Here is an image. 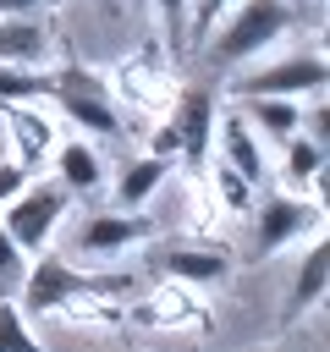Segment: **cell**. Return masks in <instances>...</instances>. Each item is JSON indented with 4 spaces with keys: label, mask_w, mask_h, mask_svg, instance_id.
<instances>
[{
    "label": "cell",
    "mask_w": 330,
    "mask_h": 352,
    "mask_svg": "<svg viewBox=\"0 0 330 352\" xmlns=\"http://www.w3.org/2000/svg\"><path fill=\"white\" fill-rule=\"evenodd\" d=\"M148 231H154V220H143L138 209H110L82 226V253H121V248L143 242Z\"/></svg>",
    "instance_id": "10"
},
{
    "label": "cell",
    "mask_w": 330,
    "mask_h": 352,
    "mask_svg": "<svg viewBox=\"0 0 330 352\" xmlns=\"http://www.w3.org/2000/svg\"><path fill=\"white\" fill-rule=\"evenodd\" d=\"M236 116H242L253 132H264L270 143H286V138H297V132H302V110H297V99L253 94V99H236Z\"/></svg>",
    "instance_id": "11"
},
{
    "label": "cell",
    "mask_w": 330,
    "mask_h": 352,
    "mask_svg": "<svg viewBox=\"0 0 330 352\" xmlns=\"http://www.w3.org/2000/svg\"><path fill=\"white\" fill-rule=\"evenodd\" d=\"M314 226H319V204L292 198V192H275V198H264V209H258L253 242H258V253H275V248H286L292 236H308Z\"/></svg>",
    "instance_id": "7"
},
{
    "label": "cell",
    "mask_w": 330,
    "mask_h": 352,
    "mask_svg": "<svg viewBox=\"0 0 330 352\" xmlns=\"http://www.w3.org/2000/svg\"><path fill=\"white\" fill-rule=\"evenodd\" d=\"M22 187H28V170H22L16 160H0V209H6V204H11Z\"/></svg>",
    "instance_id": "25"
},
{
    "label": "cell",
    "mask_w": 330,
    "mask_h": 352,
    "mask_svg": "<svg viewBox=\"0 0 330 352\" xmlns=\"http://www.w3.org/2000/svg\"><path fill=\"white\" fill-rule=\"evenodd\" d=\"M160 270L170 280H187V286H214L231 275V253L226 248H198V242H176L160 253Z\"/></svg>",
    "instance_id": "8"
},
{
    "label": "cell",
    "mask_w": 330,
    "mask_h": 352,
    "mask_svg": "<svg viewBox=\"0 0 330 352\" xmlns=\"http://www.w3.org/2000/svg\"><path fill=\"white\" fill-rule=\"evenodd\" d=\"M38 6H55V0H0V16H33Z\"/></svg>",
    "instance_id": "27"
},
{
    "label": "cell",
    "mask_w": 330,
    "mask_h": 352,
    "mask_svg": "<svg viewBox=\"0 0 330 352\" xmlns=\"http://www.w3.org/2000/svg\"><path fill=\"white\" fill-rule=\"evenodd\" d=\"M264 352H292V346H264Z\"/></svg>",
    "instance_id": "28"
},
{
    "label": "cell",
    "mask_w": 330,
    "mask_h": 352,
    "mask_svg": "<svg viewBox=\"0 0 330 352\" xmlns=\"http://www.w3.org/2000/svg\"><path fill=\"white\" fill-rule=\"evenodd\" d=\"M220 160H226L248 187H264V143H258V132H253L236 110L220 116Z\"/></svg>",
    "instance_id": "9"
},
{
    "label": "cell",
    "mask_w": 330,
    "mask_h": 352,
    "mask_svg": "<svg viewBox=\"0 0 330 352\" xmlns=\"http://www.w3.org/2000/svg\"><path fill=\"white\" fill-rule=\"evenodd\" d=\"M0 352H44L38 336L28 330V314L11 297H0Z\"/></svg>",
    "instance_id": "20"
},
{
    "label": "cell",
    "mask_w": 330,
    "mask_h": 352,
    "mask_svg": "<svg viewBox=\"0 0 330 352\" xmlns=\"http://www.w3.org/2000/svg\"><path fill=\"white\" fill-rule=\"evenodd\" d=\"M324 82H330V66H324V55H319V50H308V55H286V60H275V66L248 72L231 94H236V99H253V94L297 99V94H319Z\"/></svg>",
    "instance_id": "6"
},
{
    "label": "cell",
    "mask_w": 330,
    "mask_h": 352,
    "mask_svg": "<svg viewBox=\"0 0 330 352\" xmlns=\"http://www.w3.org/2000/svg\"><path fill=\"white\" fill-rule=\"evenodd\" d=\"M324 121H330V116H324V99H314V110H308V132H302V138L324 143Z\"/></svg>",
    "instance_id": "26"
},
{
    "label": "cell",
    "mask_w": 330,
    "mask_h": 352,
    "mask_svg": "<svg viewBox=\"0 0 330 352\" xmlns=\"http://www.w3.org/2000/svg\"><path fill=\"white\" fill-rule=\"evenodd\" d=\"M116 292H132V275H82L77 264H66L60 253H33L28 258V275H22V314H60L72 302H94V297H116Z\"/></svg>",
    "instance_id": "1"
},
{
    "label": "cell",
    "mask_w": 330,
    "mask_h": 352,
    "mask_svg": "<svg viewBox=\"0 0 330 352\" xmlns=\"http://www.w3.org/2000/svg\"><path fill=\"white\" fill-rule=\"evenodd\" d=\"M60 214H66V187H44V182H28L6 209H0V226H6V236L33 258V253H44V242L55 236V226H60Z\"/></svg>",
    "instance_id": "5"
},
{
    "label": "cell",
    "mask_w": 330,
    "mask_h": 352,
    "mask_svg": "<svg viewBox=\"0 0 330 352\" xmlns=\"http://www.w3.org/2000/svg\"><path fill=\"white\" fill-rule=\"evenodd\" d=\"M214 198H220V209H231V214H248V209H253V187H248L226 160L214 165Z\"/></svg>",
    "instance_id": "21"
},
{
    "label": "cell",
    "mask_w": 330,
    "mask_h": 352,
    "mask_svg": "<svg viewBox=\"0 0 330 352\" xmlns=\"http://www.w3.org/2000/svg\"><path fill=\"white\" fill-rule=\"evenodd\" d=\"M50 99L66 110L72 126H82L88 138H121V116H116V99L104 88V77H94L88 66L66 60L60 72H50Z\"/></svg>",
    "instance_id": "3"
},
{
    "label": "cell",
    "mask_w": 330,
    "mask_h": 352,
    "mask_svg": "<svg viewBox=\"0 0 330 352\" xmlns=\"http://www.w3.org/2000/svg\"><path fill=\"white\" fill-rule=\"evenodd\" d=\"M0 116H6V126H11V138H16V165L22 170H33L44 154H50V143H55V132H50V121L33 110V104H0Z\"/></svg>",
    "instance_id": "14"
},
{
    "label": "cell",
    "mask_w": 330,
    "mask_h": 352,
    "mask_svg": "<svg viewBox=\"0 0 330 352\" xmlns=\"http://www.w3.org/2000/svg\"><path fill=\"white\" fill-rule=\"evenodd\" d=\"M319 170H324V143H314V138H286V182L292 187H308V182H319Z\"/></svg>",
    "instance_id": "19"
},
{
    "label": "cell",
    "mask_w": 330,
    "mask_h": 352,
    "mask_svg": "<svg viewBox=\"0 0 330 352\" xmlns=\"http://www.w3.org/2000/svg\"><path fill=\"white\" fill-rule=\"evenodd\" d=\"M55 170H60V187H66V192H94V187L104 182V165H99V154H94L88 143H60Z\"/></svg>",
    "instance_id": "16"
},
{
    "label": "cell",
    "mask_w": 330,
    "mask_h": 352,
    "mask_svg": "<svg viewBox=\"0 0 330 352\" xmlns=\"http://www.w3.org/2000/svg\"><path fill=\"white\" fill-rule=\"evenodd\" d=\"M22 275H28V253L6 236V226H0V297H16L22 292Z\"/></svg>",
    "instance_id": "22"
},
{
    "label": "cell",
    "mask_w": 330,
    "mask_h": 352,
    "mask_svg": "<svg viewBox=\"0 0 330 352\" xmlns=\"http://www.w3.org/2000/svg\"><path fill=\"white\" fill-rule=\"evenodd\" d=\"M50 99V72L38 66H0V104H33Z\"/></svg>",
    "instance_id": "18"
},
{
    "label": "cell",
    "mask_w": 330,
    "mask_h": 352,
    "mask_svg": "<svg viewBox=\"0 0 330 352\" xmlns=\"http://www.w3.org/2000/svg\"><path fill=\"white\" fill-rule=\"evenodd\" d=\"M324 286H330V242L319 236V242L308 248V258L297 264V280H292V292H286V319H302V314L324 297Z\"/></svg>",
    "instance_id": "12"
},
{
    "label": "cell",
    "mask_w": 330,
    "mask_h": 352,
    "mask_svg": "<svg viewBox=\"0 0 330 352\" xmlns=\"http://www.w3.org/2000/svg\"><path fill=\"white\" fill-rule=\"evenodd\" d=\"M236 0H192V11H187V33L204 44L209 33H214V22H220V11H231Z\"/></svg>",
    "instance_id": "23"
},
{
    "label": "cell",
    "mask_w": 330,
    "mask_h": 352,
    "mask_svg": "<svg viewBox=\"0 0 330 352\" xmlns=\"http://www.w3.org/2000/svg\"><path fill=\"white\" fill-rule=\"evenodd\" d=\"M286 28H292L286 0H236L231 16L220 22V33L209 38V60L214 66H242V60L264 55V44H275Z\"/></svg>",
    "instance_id": "2"
},
{
    "label": "cell",
    "mask_w": 330,
    "mask_h": 352,
    "mask_svg": "<svg viewBox=\"0 0 330 352\" xmlns=\"http://www.w3.org/2000/svg\"><path fill=\"white\" fill-rule=\"evenodd\" d=\"M143 324H204V308L182 292V286H170V292H160V297H148L143 308H132Z\"/></svg>",
    "instance_id": "17"
},
{
    "label": "cell",
    "mask_w": 330,
    "mask_h": 352,
    "mask_svg": "<svg viewBox=\"0 0 330 352\" xmlns=\"http://www.w3.org/2000/svg\"><path fill=\"white\" fill-rule=\"evenodd\" d=\"M209 138H214V94L209 88H182L165 110V121L154 126V148L160 160H204L209 154Z\"/></svg>",
    "instance_id": "4"
},
{
    "label": "cell",
    "mask_w": 330,
    "mask_h": 352,
    "mask_svg": "<svg viewBox=\"0 0 330 352\" xmlns=\"http://www.w3.org/2000/svg\"><path fill=\"white\" fill-rule=\"evenodd\" d=\"M165 176H170V160H160V154L126 160V170H121V182H116V204H121V209H143V204L160 192Z\"/></svg>",
    "instance_id": "15"
},
{
    "label": "cell",
    "mask_w": 330,
    "mask_h": 352,
    "mask_svg": "<svg viewBox=\"0 0 330 352\" xmlns=\"http://www.w3.org/2000/svg\"><path fill=\"white\" fill-rule=\"evenodd\" d=\"M50 55V33L33 16H0V66H38Z\"/></svg>",
    "instance_id": "13"
},
{
    "label": "cell",
    "mask_w": 330,
    "mask_h": 352,
    "mask_svg": "<svg viewBox=\"0 0 330 352\" xmlns=\"http://www.w3.org/2000/svg\"><path fill=\"white\" fill-rule=\"evenodd\" d=\"M154 6H160V16H165L170 44H182V38H187V11H192V0H154Z\"/></svg>",
    "instance_id": "24"
}]
</instances>
